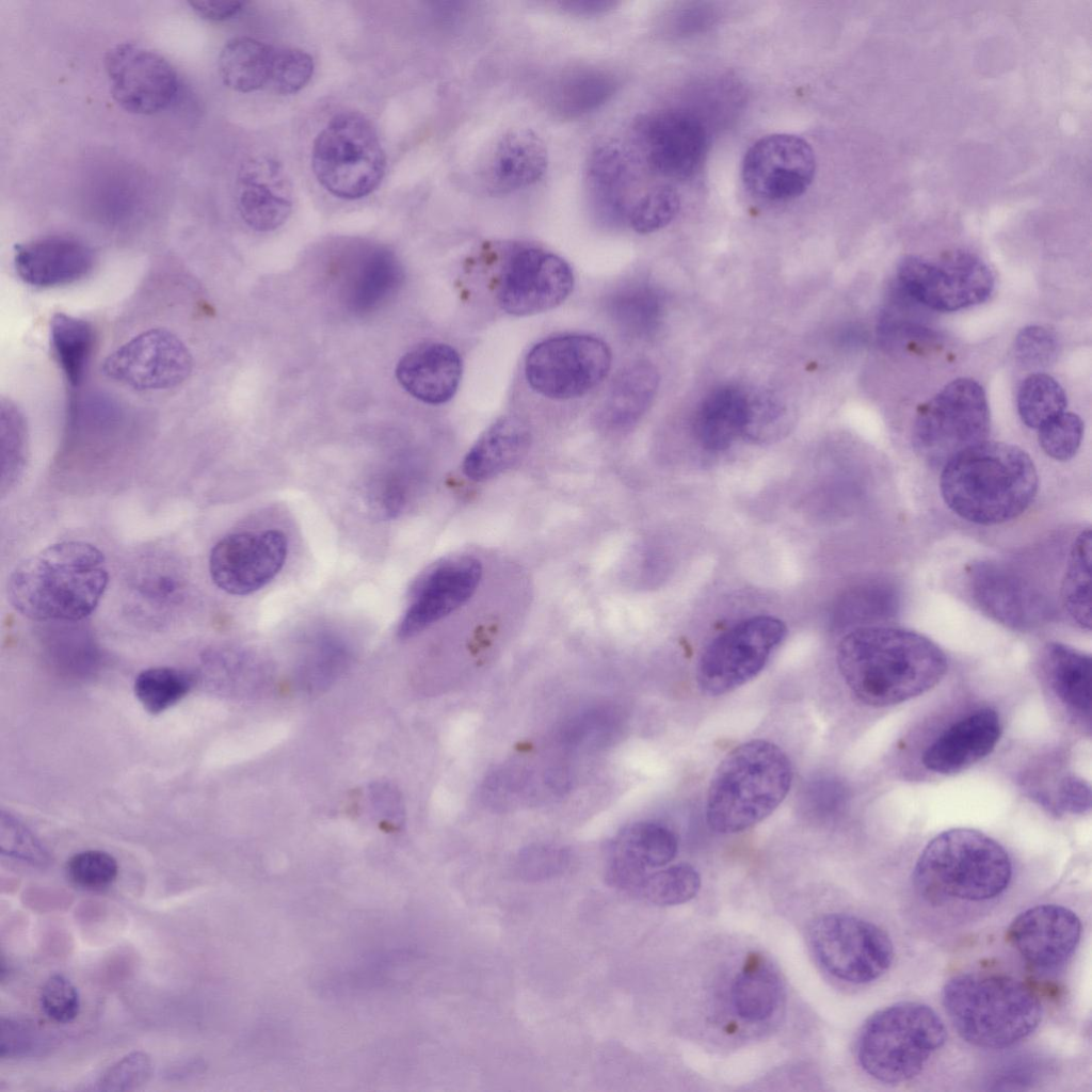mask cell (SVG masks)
Listing matches in <instances>:
<instances>
[{
  "label": "cell",
  "instance_id": "6f0895ef",
  "mask_svg": "<svg viewBox=\"0 0 1092 1092\" xmlns=\"http://www.w3.org/2000/svg\"><path fill=\"white\" fill-rule=\"evenodd\" d=\"M0 846L3 854L26 862L43 864L47 860L37 839L12 816L1 815Z\"/></svg>",
  "mask_w": 1092,
  "mask_h": 1092
},
{
  "label": "cell",
  "instance_id": "bcb514c9",
  "mask_svg": "<svg viewBox=\"0 0 1092 1092\" xmlns=\"http://www.w3.org/2000/svg\"><path fill=\"white\" fill-rule=\"evenodd\" d=\"M898 607L897 589L886 582H876L860 587L849 594L845 615L853 622H876L895 616Z\"/></svg>",
  "mask_w": 1092,
  "mask_h": 1092
},
{
  "label": "cell",
  "instance_id": "d6a6232c",
  "mask_svg": "<svg viewBox=\"0 0 1092 1092\" xmlns=\"http://www.w3.org/2000/svg\"><path fill=\"white\" fill-rule=\"evenodd\" d=\"M748 394L736 386H722L709 392L697 407L694 435L708 451L727 449L742 436Z\"/></svg>",
  "mask_w": 1092,
  "mask_h": 1092
},
{
  "label": "cell",
  "instance_id": "ac0fdd59",
  "mask_svg": "<svg viewBox=\"0 0 1092 1092\" xmlns=\"http://www.w3.org/2000/svg\"><path fill=\"white\" fill-rule=\"evenodd\" d=\"M287 552V536L279 530L230 533L211 549L209 573L220 590L230 595H248L279 573Z\"/></svg>",
  "mask_w": 1092,
  "mask_h": 1092
},
{
  "label": "cell",
  "instance_id": "30bf717a",
  "mask_svg": "<svg viewBox=\"0 0 1092 1092\" xmlns=\"http://www.w3.org/2000/svg\"><path fill=\"white\" fill-rule=\"evenodd\" d=\"M809 943L829 974L853 984L882 977L895 956L893 942L883 929L849 914H828L817 919L809 930Z\"/></svg>",
  "mask_w": 1092,
  "mask_h": 1092
},
{
  "label": "cell",
  "instance_id": "52a82bcc",
  "mask_svg": "<svg viewBox=\"0 0 1092 1092\" xmlns=\"http://www.w3.org/2000/svg\"><path fill=\"white\" fill-rule=\"evenodd\" d=\"M941 1016L928 1005L899 1001L878 1010L864 1024L856 1044L862 1069L885 1083L916 1077L945 1044Z\"/></svg>",
  "mask_w": 1092,
  "mask_h": 1092
},
{
  "label": "cell",
  "instance_id": "94428289",
  "mask_svg": "<svg viewBox=\"0 0 1092 1092\" xmlns=\"http://www.w3.org/2000/svg\"><path fill=\"white\" fill-rule=\"evenodd\" d=\"M371 800L379 816L389 824L401 822L403 807L398 791L389 784L378 783L370 789Z\"/></svg>",
  "mask_w": 1092,
  "mask_h": 1092
},
{
  "label": "cell",
  "instance_id": "3957f363",
  "mask_svg": "<svg viewBox=\"0 0 1092 1092\" xmlns=\"http://www.w3.org/2000/svg\"><path fill=\"white\" fill-rule=\"evenodd\" d=\"M1039 477L1029 454L1017 446L984 440L944 466L940 488L946 505L977 525H1000L1021 516L1033 502Z\"/></svg>",
  "mask_w": 1092,
  "mask_h": 1092
},
{
  "label": "cell",
  "instance_id": "4dcf8cb0",
  "mask_svg": "<svg viewBox=\"0 0 1092 1092\" xmlns=\"http://www.w3.org/2000/svg\"><path fill=\"white\" fill-rule=\"evenodd\" d=\"M530 441V430L521 419L501 417L469 449L463 471L473 481L492 479L516 464L528 451Z\"/></svg>",
  "mask_w": 1092,
  "mask_h": 1092
},
{
  "label": "cell",
  "instance_id": "d6986e66",
  "mask_svg": "<svg viewBox=\"0 0 1092 1092\" xmlns=\"http://www.w3.org/2000/svg\"><path fill=\"white\" fill-rule=\"evenodd\" d=\"M633 130L648 166L672 179L692 176L707 150L703 123L687 111L670 109L644 115Z\"/></svg>",
  "mask_w": 1092,
  "mask_h": 1092
},
{
  "label": "cell",
  "instance_id": "e0dca14e",
  "mask_svg": "<svg viewBox=\"0 0 1092 1092\" xmlns=\"http://www.w3.org/2000/svg\"><path fill=\"white\" fill-rule=\"evenodd\" d=\"M816 158L810 145L800 136L775 133L761 138L745 152L742 181L748 191L768 202L799 197L810 186Z\"/></svg>",
  "mask_w": 1092,
  "mask_h": 1092
},
{
  "label": "cell",
  "instance_id": "7a4b0ae2",
  "mask_svg": "<svg viewBox=\"0 0 1092 1092\" xmlns=\"http://www.w3.org/2000/svg\"><path fill=\"white\" fill-rule=\"evenodd\" d=\"M109 581L103 553L83 541L49 545L12 572L7 596L21 615L37 622H78L99 605Z\"/></svg>",
  "mask_w": 1092,
  "mask_h": 1092
},
{
  "label": "cell",
  "instance_id": "816d5d0a",
  "mask_svg": "<svg viewBox=\"0 0 1092 1092\" xmlns=\"http://www.w3.org/2000/svg\"><path fill=\"white\" fill-rule=\"evenodd\" d=\"M612 712L608 709H593L567 721L560 732L561 743L568 748L597 743L615 725Z\"/></svg>",
  "mask_w": 1092,
  "mask_h": 1092
},
{
  "label": "cell",
  "instance_id": "836d02e7",
  "mask_svg": "<svg viewBox=\"0 0 1092 1092\" xmlns=\"http://www.w3.org/2000/svg\"><path fill=\"white\" fill-rule=\"evenodd\" d=\"M615 76L597 67L573 68L551 84L547 96L549 109L563 118H576L588 114L616 92Z\"/></svg>",
  "mask_w": 1092,
  "mask_h": 1092
},
{
  "label": "cell",
  "instance_id": "e575fe53",
  "mask_svg": "<svg viewBox=\"0 0 1092 1092\" xmlns=\"http://www.w3.org/2000/svg\"><path fill=\"white\" fill-rule=\"evenodd\" d=\"M782 982L776 970L760 954H750L734 978L730 1000L735 1013L750 1023L769 1018L782 998Z\"/></svg>",
  "mask_w": 1092,
  "mask_h": 1092
},
{
  "label": "cell",
  "instance_id": "681fc988",
  "mask_svg": "<svg viewBox=\"0 0 1092 1092\" xmlns=\"http://www.w3.org/2000/svg\"><path fill=\"white\" fill-rule=\"evenodd\" d=\"M67 874L70 881L84 889L99 890L111 885L117 874L116 860L100 850L82 851L67 863Z\"/></svg>",
  "mask_w": 1092,
  "mask_h": 1092
},
{
  "label": "cell",
  "instance_id": "2e32d148",
  "mask_svg": "<svg viewBox=\"0 0 1092 1092\" xmlns=\"http://www.w3.org/2000/svg\"><path fill=\"white\" fill-rule=\"evenodd\" d=\"M105 68L113 99L129 113H158L177 96L179 79L172 64L136 44L112 47L106 53Z\"/></svg>",
  "mask_w": 1092,
  "mask_h": 1092
},
{
  "label": "cell",
  "instance_id": "f907efd6",
  "mask_svg": "<svg viewBox=\"0 0 1092 1092\" xmlns=\"http://www.w3.org/2000/svg\"><path fill=\"white\" fill-rule=\"evenodd\" d=\"M39 1005L47 1017L66 1024L79 1014V992L69 979L57 974L49 977L42 986Z\"/></svg>",
  "mask_w": 1092,
  "mask_h": 1092
},
{
  "label": "cell",
  "instance_id": "ffe728a7",
  "mask_svg": "<svg viewBox=\"0 0 1092 1092\" xmlns=\"http://www.w3.org/2000/svg\"><path fill=\"white\" fill-rule=\"evenodd\" d=\"M968 587L982 612L1013 629H1029L1048 615L1042 592L1013 566L992 560L967 569Z\"/></svg>",
  "mask_w": 1092,
  "mask_h": 1092
},
{
  "label": "cell",
  "instance_id": "8fae6325",
  "mask_svg": "<svg viewBox=\"0 0 1092 1092\" xmlns=\"http://www.w3.org/2000/svg\"><path fill=\"white\" fill-rule=\"evenodd\" d=\"M785 636V624L770 615L752 616L719 635L700 657V690L719 696L744 685L765 668Z\"/></svg>",
  "mask_w": 1092,
  "mask_h": 1092
},
{
  "label": "cell",
  "instance_id": "cb8c5ba5",
  "mask_svg": "<svg viewBox=\"0 0 1092 1092\" xmlns=\"http://www.w3.org/2000/svg\"><path fill=\"white\" fill-rule=\"evenodd\" d=\"M95 253L84 242L50 236L17 244L14 267L20 279L37 288L71 285L85 278L95 267Z\"/></svg>",
  "mask_w": 1092,
  "mask_h": 1092
},
{
  "label": "cell",
  "instance_id": "1f68e13d",
  "mask_svg": "<svg viewBox=\"0 0 1092 1092\" xmlns=\"http://www.w3.org/2000/svg\"><path fill=\"white\" fill-rule=\"evenodd\" d=\"M1040 668L1045 682L1064 707L1090 720L1091 657L1062 643H1048L1042 651Z\"/></svg>",
  "mask_w": 1092,
  "mask_h": 1092
},
{
  "label": "cell",
  "instance_id": "11a10c76",
  "mask_svg": "<svg viewBox=\"0 0 1092 1092\" xmlns=\"http://www.w3.org/2000/svg\"><path fill=\"white\" fill-rule=\"evenodd\" d=\"M568 864V853L548 845H536L523 850L517 858V871L527 880H545L562 872Z\"/></svg>",
  "mask_w": 1092,
  "mask_h": 1092
},
{
  "label": "cell",
  "instance_id": "7bdbcfd3",
  "mask_svg": "<svg viewBox=\"0 0 1092 1092\" xmlns=\"http://www.w3.org/2000/svg\"><path fill=\"white\" fill-rule=\"evenodd\" d=\"M192 677L178 669L150 668L135 678L134 692L150 713H160L179 702L192 687Z\"/></svg>",
  "mask_w": 1092,
  "mask_h": 1092
},
{
  "label": "cell",
  "instance_id": "db71d44e",
  "mask_svg": "<svg viewBox=\"0 0 1092 1092\" xmlns=\"http://www.w3.org/2000/svg\"><path fill=\"white\" fill-rule=\"evenodd\" d=\"M151 1060L143 1051H133L114 1063L100 1078L102 1091H128L140 1088L150 1078Z\"/></svg>",
  "mask_w": 1092,
  "mask_h": 1092
},
{
  "label": "cell",
  "instance_id": "484cf974",
  "mask_svg": "<svg viewBox=\"0 0 1092 1092\" xmlns=\"http://www.w3.org/2000/svg\"><path fill=\"white\" fill-rule=\"evenodd\" d=\"M675 833L659 822L643 821L624 830L615 839L607 868L609 883L633 893L646 870L668 865L676 856Z\"/></svg>",
  "mask_w": 1092,
  "mask_h": 1092
},
{
  "label": "cell",
  "instance_id": "7402d4cb",
  "mask_svg": "<svg viewBox=\"0 0 1092 1092\" xmlns=\"http://www.w3.org/2000/svg\"><path fill=\"white\" fill-rule=\"evenodd\" d=\"M1081 921L1070 909L1040 904L1019 913L1010 924L1007 938L1016 952L1034 968L1055 969L1076 950Z\"/></svg>",
  "mask_w": 1092,
  "mask_h": 1092
},
{
  "label": "cell",
  "instance_id": "60d3db41",
  "mask_svg": "<svg viewBox=\"0 0 1092 1092\" xmlns=\"http://www.w3.org/2000/svg\"><path fill=\"white\" fill-rule=\"evenodd\" d=\"M1066 396L1050 375L1037 372L1028 375L1017 392V411L1029 428L1039 429L1049 419L1065 412Z\"/></svg>",
  "mask_w": 1092,
  "mask_h": 1092
},
{
  "label": "cell",
  "instance_id": "f1b7e54d",
  "mask_svg": "<svg viewBox=\"0 0 1092 1092\" xmlns=\"http://www.w3.org/2000/svg\"><path fill=\"white\" fill-rule=\"evenodd\" d=\"M237 199L242 220L257 231L278 228L292 210L286 178L271 159L252 161L240 178Z\"/></svg>",
  "mask_w": 1092,
  "mask_h": 1092
},
{
  "label": "cell",
  "instance_id": "ee69618b",
  "mask_svg": "<svg viewBox=\"0 0 1092 1092\" xmlns=\"http://www.w3.org/2000/svg\"><path fill=\"white\" fill-rule=\"evenodd\" d=\"M2 444V482L4 494L19 479L28 453V431L25 417L18 406L2 399L0 405Z\"/></svg>",
  "mask_w": 1092,
  "mask_h": 1092
},
{
  "label": "cell",
  "instance_id": "9f6ffc18",
  "mask_svg": "<svg viewBox=\"0 0 1092 1092\" xmlns=\"http://www.w3.org/2000/svg\"><path fill=\"white\" fill-rule=\"evenodd\" d=\"M1014 351L1024 365L1042 367L1048 365L1055 357L1057 339L1051 331L1043 326H1027L1016 336Z\"/></svg>",
  "mask_w": 1092,
  "mask_h": 1092
},
{
  "label": "cell",
  "instance_id": "6da1fadb",
  "mask_svg": "<svg viewBox=\"0 0 1092 1092\" xmlns=\"http://www.w3.org/2000/svg\"><path fill=\"white\" fill-rule=\"evenodd\" d=\"M836 660L852 694L887 707L932 689L947 671L944 652L929 638L890 626H861L839 642Z\"/></svg>",
  "mask_w": 1092,
  "mask_h": 1092
},
{
  "label": "cell",
  "instance_id": "f35d334b",
  "mask_svg": "<svg viewBox=\"0 0 1092 1092\" xmlns=\"http://www.w3.org/2000/svg\"><path fill=\"white\" fill-rule=\"evenodd\" d=\"M1091 531L1083 530L1072 545L1061 587L1065 611L1082 629L1091 627Z\"/></svg>",
  "mask_w": 1092,
  "mask_h": 1092
},
{
  "label": "cell",
  "instance_id": "9c48e42d",
  "mask_svg": "<svg viewBox=\"0 0 1092 1092\" xmlns=\"http://www.w3.org/2000/svg\"><path fill=\"white\" fill-rule=\"evenodd\" d=\"M989 433L984 389L975 380L961 378L918 406L912 439L926 461L944 466L959 452L986 440Z\"/></svg>",
  "mask_w": 1092,
  "mask_h": 1092
},
{
  "label": "cell",
  "instance_id": "680465c9",
  "mask_svg": "<svg viewBox=\"0 0 1092 1092\" xmlns=\"http://www.w3.org/2000/svg\"><path fill=\"white\" fill-rule=\"evenodd\" d=\"M35 1026L12 1019L1 1021L0 1055L16 1057L28 1055L38 1048L42 1041Z\"/></svg>",
  "mask_w": 1092,
  "mask_h": 1092
},
{
  "label": "cell",
  "instance_id": "7c38bea8",
  "mask_svg": "<svg viewBox=\"0 0 1092 1092\" xmlns=\"http://www.w3.org/2000/svg\"><path fill=\"white\" fill-rule=\"evenodd\" d=\"M611 351L601 339L568 334L535 344L525 360L528 384L555 400L573 399L597 386L611 367Z\"/></svg>",
  "mask_w": 1092,
  "mask_h": 1092
},
{
  "label": "cell",
  "instance_id": "be15d7a7",
  "mask_svg": "<svg viewBox=\"0 0 1092 1092\" xmlns=\"http://www.w3.org/2000/svg\"><path fill=\"white\" fill-rule=\"evenodd\" d=\"M559 7L574 16H596L613 10L617 3L608 0L560 1Z\"/></svg>",
  "mask_w": 1092,
  "mask_h": 1092
},
{
  "label": "cell",
  "instance_id": "7dc6e473",
  "mask_svg": "<svg viewBox=\"0 0 1092 1092\" xmlns=\"http://www.w3.org/2000/svg\"><path fill=\"white\" fill-rule=\"evenodd\" d=\"M1038 432L1039 444L1048 456L1067 461L1080 447L1083 422L1078 415L1063 412L1042 424Z\"/></svg>",
  "mask_w": 1092,
  "mask_h": 1092
},
{
  "label": "cell",
  "instance_id": "83f0119b",
  "mask_svg": "<svg viewBox=\"0 0 1092 1092\" xmlns=\"http://www.w3.org/2000/svg\"><path fill=\"white\" fill-rule=\"evenodd\" d=\"M396 376L414 398L428 404H443L457 390L462 360L459 353L448 344L423 343L400 358Z\"/></svg>",
  "mask_w": 1092,
  "mask_h": 1092
},
{
  "label": "cell",
  "instance_id": "f546056e",
  "mask_svg": "<svg viewBox=\"0 0 1092 1092\" xmlns=\"http://www.w3.org/2000/svg\"><path fill=\"white\" fill-rule=\"evenodd\" d=\"M659 385L656 368L648 362L627 365L613 380L598 411L597 423L609 433L630 429L651 406Z\"/></svg>",
  "mask_w": 1092,
  "mask_h": 1092
},
{
  "label": "cell",
  "instance_id": "8992f818",
  "mask_svg": "<svg viewBox=\"0 0 1092 1092\" xmlns=\"http://www.w3.org/2000/svg\"><path fill=\"white\" fill-rule=\"evenodd\" d=\"M1012 864L1008 852L977 830L950 829L932 838L919 854L913 884L932 903L984 901L1008 887Z\"/></svg>",
  "mask_w": 1092,
  "mask_h": 1092
},
{
  "label": "cell",
  "instance_id": "74e56055",
  "mask_svg": "<svg viewBox=\"0 0 1092 1092\" xmlns=\"http://www.w3.org/2000/svg\"><path fill=\"white\" fill-rule=\"evenodd\" d=\"M607 307L616 326L625 335L636 338L652 334L662 312L659 293L646 285H629L617 289L610 295Z\"/></svg>",
  "mask_w": 1092,
  "mask_h": 1092
},
{
  "label": "cell",
  "instance_id": "f5cc1de1",
  "mask_svg": "<svg viewBox=\"0 0 1092 1092\" xmlns=\"http://www.w3.org/2000/svg\"><path fill=\"white\" fill-rule=\"evenodd\" d=\"M806 814L818 821H829L838 816L846 804L844 785L831 777L813 780L803 793Z\"/></svg>",
  "mask_w": 1092,
  "mask_h": 1092
},
{
  "label": "cell",
  "instance_id": "91938a15",
  "mask_svg": "<svg viewBox=\"0 0 1092 1092\" xmlns=\"http://www.w3.org/2000/svg\"><path fill=\"white\" fill-rule=\"evenodd\" d=\"M1057 800L1059 807L1066 812L1073 814L1086 813L1091 806L1090 786L1081 778L1075 776L1064 777L1059 785Z\"/></svg>",
  "mask_w": 1092,
  "mask_h": 1092
},
{
  "label": "cell",
  "instance_id": "4316f807",
  "mask_svg": "<svg viewBox=\"0 0 1092 1092\" xmlns=\"http://www.w3.org/2000/svg\"><path fill=\"white\" fill-rule=\"evenodd\" d=\"M630 162L628 152L616 142L601 143L589 156L584 177L588 203L604 225L627 224L632 205Z\"/></svg>",
  "mask_w": 1092,
  "mask_h": 1092
},
{
  "label": "cell",
  "instance_id": "5b68a950",
  "mask_svg": "<svg viewBox=\"0 0 1092 1092\" xmlns=\"http://www.w3.org/2000/svg\"><path fill=\"white\" fill-rule=\"evenodd\" d=\"M791 783V762L778 745L762 739L741 743L724 756L711 777L706 821L720 834L749 830L778 807Z\"/></svg>",
  "mask_w": 1092,
  "mask_h": 1092
},
{
  "label": "cell",
  "instance_id": "603a6c76",
  "mask_svg": "<svg viewBox=\"0 0 1092 1092\" xmlns=\"http://www.w3.org/2000/svg\"><path fill=\"white\" fill-rule=\"evenodd\" d=\"M548 166L547 147L532 130L512 129L482 158L478 181L489 195H508L536 183Z\"/></svg>",
  "mask_w": 1092,
  "mask_h": 1092
},
{
  "label": "cell",
  "instance_id": "ab89813d",
  "mask_svg": "<svg viewBox=\"0 0 1092 1092\" xmlns=\"http://www.w3.org/2000/svg\"><path fill=\"white\" fill-rule=\"evenodd\" d=\"M794 423V412L780 395L765 390L746 396V415L742 437L768 443L787 434Z\"/></svg>",
  "mask_w": 1092,
  "mask_h": 1092
},
{
  "label": "cell",
  "instance_id": "5bb4252c",
  "mask_svg": "<svg viewBox=\"0 0 1092 1092\" xmlns=\"http://www.w3.org/2000/svg\"><path fill=\"white\" fill-rule=\"evenodd\" d=\"M193 369L186 343L164 328L144 331L110 353L103 375L139 391L163 390L183 383Z\"/></svg>",
  "mask_w": 1092,
  "mask_h": 1092
},
{
  "label": "cell",
  "instance_id": "b9f144b4",
  "mask_svg": "<svg viewBox=\"0 0 1092 1092\" xmlns=\"http://www.w3.org/2000/svg\"><path fill=\"white\" fill-rule=\"evenodd\" d=\"M701 877L689 864H676L646 874L635 894L657 905L685 903L696 896Z\"/></svg>",
  "mask_w": 1092,
  "mask_h": 1092
},
{
  "label": "cell",
  "instance_id": "d590c367",
  "mask_svg": "<svg viewBox=\"0 0 1092 1092\" xmlns=\"http://www.w3.org/2000/svg\"><path fill=\"white\" fill-rule=\"evenodd\" d=\"M275 49L247 36L229 39L218 61L223 83L239 93H251L269 85Z\"/></svg>",
  "mask_w": 1092,
  "mask_h": 1092
},
{
  "label": "cell",
  "instance_id": "9a60e30c",
  "mask_svg": "<svg viewBox=\"0 0 1092 1092\" xmlns=\"http://www.w3.org/2000/svg\"><path fill=\"white\" fill-rule=\"evenodd\" d=\"M574 274L560 256L539 248L519 247L509 255L497 286L500 307L513 316L550 310L571 294Z\"/></svg>",
  "mask_w": 1092,
  "mask_h": 1092
},
{
  "label": "cell",
  "instance_id": "8d00e7d4",
  "mask_svg": "<svg viewBox=\"0 0 1092 1092\" xmlns=\"http://www.w3.org/2000/svg\"><path fill=\"white\" fill-rule=\"evenodd\" d=\"M96 331L84 319L57 312L50 320V344L67 382L78 386L96 344Z\"/></svg>",
  "mask_w": 1092,
  "mask_h": 1092
},
{
  "label": "cell",
  "instance_id": "4fadbf2b",
  "mask_svg": "<svg viewBox=\"0 0 1092 1092\" xmlns=\"http://www.w3.org/2000/svg\"><path fill=\"white\" fill-rule=\"evenodd\" d=\"M904 292L936 311H956L987 300L994 288L989 267L965 251L944 254L937 259L905 257L898 268Z\"/></svg>",
  "mask_w": 1092,
  "mask_h": 1092
},
{
  "label": "cell",
  "instance_id": "c3c4849f",
  "mask_svg": "<svg viewBox=\"0 0 1092 1092\" xmlns=\"http://www.w3.org/2000/svg\"><path fill=\"white\" fill-rule=\"evenodd\" d=\"M314 69V60L307 52L276 48L269 85L280 95L295 94L308 84Z\"/></svg>",
  "mask_w": 1092,
  "mask_h": 1092
},
{
  "label": "cell",
  "instance_id": "d4e9b609",
  "mask_svg": "<svg viewBox=\"0 0 1092 1092\" xmlns=\"http://www.w3.org/2000/svg\"><path fill=\"white\" fill-rule=\"evenodd\" d=\"M1000 735L1001 724L996 710L979 708L938 735L925 750L922 765L940 774L959 773L986 757L995 749Z\"/></svg>",
  "mask_w": 1092,
  "mask_h": 1092
},
{
  "label": "cell",
  "instance_id": "277c9868",
  "mask_svg": "<svg viewBox=\"0 0 1092 1092\" xmlns=\"http://www.w3.org/2000/svg\"><path fill=\"white\" fill-rule=\"evenodd\" d=\"M942 1002L958 1034L986 1049H1002L1025 1040L1042 1018L1037 993L1005 974L971 971L953 976L942 990Z\"/></svg>",
  "mask_w": 1092,
  "mask_h": 1092
},
{
  "label": "cell",
  "instance_id": "f6af8a7d",
  "mask_svg": "<svg viewBox=\"0 0 1092 1092\" xmlns=\"http://www.w3.org/2000/svg\"><path fill=\"white\" fill-rule=\"evenodd\" d=\"M679 207L680 198L675 189L657 187L633 202L627 224L639 234L655 232L673 221Z\"/></svg>",
  "mask_w": 1092,
  "mask_h": 1092
},
{
  "label": "cell",
  "instance_id": "6125c7cd",
  "mask_svg": "<svg viewBox=\"0 0 1092 1092\" xmlns=\"http://www.w3.org/2000/svg\"><path fill=\"white\" fill-rule=\"evenodd\" d=\"M189 4L196 14L212 21H223L232 18L244 6V2L237 0L190 1Z\"/></svg>",
  "mask_w": 1092,
  "mask_h": 1092
},
{
  "label": "cell",
  "instance_id": "ba28073f",
  "mask_svg": "<svg viewBox=\"0 0 1092 1092\" xmlns=\"http://www.w3.org/2000/svg\"><path fill=\"white\" fill-rule=\"evenodd\" d=\"M311 167L319 183L342 199L372 193L386 168L385 151L368 118L354 111L341 112L317 134Z\"/></svg>",
  "mask_w": 1092,
  "mask_h": 1092
},
{
  "label": "cell",
  "instance_id": "44dd1931",
  "mask_svg": "<svg viewBox=\"0 0 1092 1092\" xmlns=\"http://www.w3.org/2000/svg\"><path fill=\"white\" fill-rule=\"evenodd\" d=\"M482 564L471 556H457L435 565L419 582L399 628L400 638L421 632L463 606L477 591Z\"/></svg>",
  "mask_w": 1092,
  "mask_h": 1092
}]
</instances>
